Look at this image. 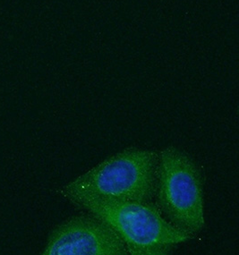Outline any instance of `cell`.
Listing matches in <instances>:
<instances>
[{"mask_svg":"<svg viewBox=\"0 0 239 255\" xmlns=\"http://www.w3.org/2000/svg\"><path fill=\"white\" fill-rule=\"evenodd\" d=\"M74 205L109 225L130 255H166L195 238L173 226L151 202L76 199Z\"/></svg>","mask_w":239,"mask_h":255,"instance_id":"obj_1","label":"cell"},{"mask_svg":"<svg viewBox=\"0 0 239 255\" xmlns=\"http://www.w3.org/2000/svg\"><path fill=\"white\" fill-rule=\"evenodd\" d=\"M158 152L130 148L114 154L63 187L70 202L81 198L150 202L155 193Z\"/></svg>","mask_w":239,"mask_h":255,"instance_id":"obj_2","label":"cell"},{"mask_svg":"<svg viewBox=\"0 0 239 255\" xmlns=\"http://www.w3.org/2000/svg\"><path fill=\"white\" fill-rule=\"evenodd\" d=\"M157 206L176 228L194 237L204 229V191L199 169L183 150L167 147L158 152Z\"/></svg>","mask_w":239,"mask_h":255,"instance_id":"obj_3","label":"cell"},{"mask_svg":"<svg viewBox=\"0 0 239 255\" xmlns=\"http://www.w3.org/2000/svg\"><path fill=\"white\" fill-rule=\"evenodd\" d=\"M44 255H127L120 236L92 215L77 216L63 222L49 235Z\"/></svg>","mask_w":239,"mask_h":255,"instance_id":"obj_4","label":"cell"}]
</instances>
